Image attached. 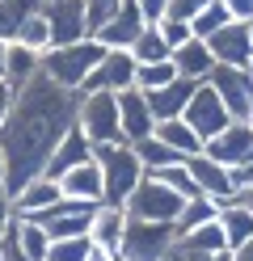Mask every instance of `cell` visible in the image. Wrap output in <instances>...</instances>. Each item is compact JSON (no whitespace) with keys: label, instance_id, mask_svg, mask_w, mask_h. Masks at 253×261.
Masks as SVG:
<instances>
[{"label":"cell","instance_id":"1","mask_svg":"<svg viewBox=\"0 0 253 261\" xmlns=\"http://www.w3.org/2000/svg\"><path fill=\"white\" fill-rule=\"evenodd\" d=\"M80 93L51 85L47 76H34L30 85L13 93L9 118L0 122V156H5V190L21 194L34 177H42L55 143L76 122Z\"/></svg>","mask_w":253,"mask_h":261},{"label":"cell","instance_id":"2","mask_svg":"<svg viewBox=\"0 0 253 261\" xmlns=\"http://www.w3.org/2000/svg\"><path fill=\"white\" fill-rule=\"evenodd\" d=\"M93 165L101 173V202L106 206H127L135 186L144 181V165L131 152V143H110V148H93Z\"/></svg>","mask_w":253,"mask_h":261},{"label":"cell","instance_id":"3","mask_svg":"<svg viewBox=\"0 0 253 261\" xmlns=\"http://www.w3.org/2000/svg\"><path fill=\"white\" fill-rule=\"evenodd\" d=\"M101 59H106V46L93 42V38H84L76 46H51V51L38 55V76H47L51 85H59V89L80 93L84 76H89Z\"/></svg>","mask_w":253,"mask_h":261},{"label":"cell","instance_id":"4","mask_svg":"<svg viewBox=\"0 0 253 261\" xmlns=\"http://www.w3.org/2000/svg\"><path fill=\"white\" fill-rule=\"evenodd\" d=\"M76 126L93 148H110L123 143V126H118V97L114 93H80L76 101Z\"/></svg>","mask_w":253,"mask_h":261},{"label":"cell","instance_id":"5","mask_svg":"<svg viewBox=\"0 0 253 261\" xmlns=\"http://www.w3.org/2000/svg\"><path fill=\"white\" fill-rule=\"evenodd\" d=\"M177 227L173 223H144V219H127L118 257L123 261H165V253L173 249Z\"/></svg>","mask_w":253,"mask_h":261},{"label":"cell","instance_id":"6","mask_svg":"<svg viewBox=\"0 0 253 261\" xmlns=\"http://www.w3.org/2000/svg\"><path fill=\"white\" fill-rule=\"evenodd\" d=\"M181 198L169 186H160L156 177H144L140 186H135V194L127 198V219H144V223H177L181 215Z\"/></svg>","mask_w":253,"mask_h":261},{"label":"cell","instance_id":"7","mask_svg":"<svg viewBox=\"0 0 253 261\" xmlns=\"http://www.w3.org/2000/svg\"><path fill=\"white\" fill-rule=\"evenodd\" d=\"M207 85L215 89L219 101H224V110H228L232 122H249L253 118V85H249V72H241V68H215L207 76Z\"/></svg>","mask_w":253,"mask_h":261},{"label":"cell","instance_id":"8","mask_svg":"<svg viewBox=\"0 0 253 261\" xmlns=\"http://www.w3.org/2000/svg\"><path fill=\"white\" fill-rule=\"evenodd\" d=\"M181 122L194 130V135L207 143V139H215L219 130H224L232 118H228V110H224V101L215 97V89L202 80V85L194 89V97H190V106H186V114H181Z\"/></svg>","mask_w":253,"mask_h":261},{"label":"cell","instance_id":"9","mask_svg":"<svg viewBox=\"0 0 253 261\" xmlns=\"http://www.w3.org/2000/svg\"><path fill=\"white\" fill-rule=\"evenodd\" d=\"M93 211H97V206H84V202H67V198H59L51 211H42V215L30 219V223H38L42 232L51 236V244H55V240H76V236H89Z\"/></svg>","mask_w":253,"mask_h":261},{"label":"cell","instance_id":"10","mask_svg":"<svg viewBox=\"0 0 253 261\" xmlns=\"http://www.w3.org/2000/svg\"><path fill=\"white\" fill-rule=\"evenodd\" d=\"M42 17L51 25V46H76L89 38V30H84V0H42Z\"/></svg>","mask_w":253,"mask_h":261},{"label":"cell","instance_id":"11","mask_svg":"<svg viewBox=\"0 0 253 261\" xmlns=\"http://www.w3.org/2000/svg\"><path fill=\"white\" fill-rule=\"evenodd\" d=\"M127 89H135V59L127 51H106V59L80 85V93H114V97Z\"/></svg>","mask_w":253,"mask_h":261},{"label":"cell","instance_id":"12","mask_svg":"<svg viewBox=\"0 0 253 261\" xmlns=\"http://www.w3.org/2000/svg\"><path fill=\"white\" fill-rule=\"evenodd\" d=\"M202 156H211L215 165L224 169H236L253 156V122H228L215 139L202 143Z\"/></svg>","mask_w":253,"mask_h":261},{"label":"cell","instance_id":"13","mask_svg":"<svg viewBox=\"0 0 253 261\" xmlns=\"http://www.w3.org/2000/svg\"><path fill=\"white\" fill-rule=\"evenodd\" d=\"M207 51L215 59V68H249L253 63V46H249V21H228L219 34L207 38Z\"/></svg>","mask_w":253,"mask_h":261},{"label":"cell","instance_id":"14","mask_svg":"<svg viewBox=\"0 0 253 261\" xmlns=\"http://www.w3.org/2000/svg\"><path fill=\"white\" fill-rule=\"evenodd\" d=\"M186 169H190L198 194H202V198H211L215 206H224V202L236 198V190H232V173H228L224 165H215L211 156H202V152H198V156L186 160Z\"/></svg>","mask_w":253,"mask_h":261},{"label":"cell","instance_id":"15","mask_svg":"<svg viewBox=\"0 0 253 261\" xmlns=\"http://www.w3.org/2000/svg\"><path fill=\"white\" fill-rule=\"evenodd\" d=\"M89 160H93V143L84 139V130L72 122V130H67V135L55 143V152H51L42 177H47V181H59L63 173H72L76 165H89Z\"/></svg>","mask_w":253,"mask_h":261},{"label":"cell","instance_id":"16","mask_svg":"<svg viewBox=\"0 0 253 261\" xmlns=\"http://www.w3.org/2000/svg\"><path fill=\"white\" fill-rule=\"evenodd\" d=\"M118 126H123V143H140L156 130V118L148 110V97L140 89L118 93Z\"/></svg>","mask_w":253,"mask_h":261},{"label":"cell","instance_id":"17","mask_svg":"<svg viewBox=\"0 0 253 261\" xmlns=\"http://www.w3.org/2000/svg\"><path fill=\"white\" fill-rule=\"evenodd\" d=\"M144 25H148V21L140 17V9H135L131 0H127V5H123V9H118L114 17H110V21L93 34V42H101L106 51H131V42L144 34Z\"/></svg>","mask_w":253,"mask_h":261},{"label":"cell","instance_id":"18","mask_svg":"<svg viewBox=\"0 0 253 261\" xmlns=\"http://www.w3.org/2000/svg\"><path fill=\"white\" fill-rule=\"evenodd\" d=\"M198 89V80H169V85H160L156 93H144L148 97V110H152V118L156 122H169V118H181L186 106H190V97Z\"/></svg>","mask_w":253,"mask_h":261},{"label":"cell","instance_id":"19","mask_svg":"<svg viewBox=\"0 0 253 261\" xmlns=\"http://www.w3.org/2000/svg\"><path fill=\"white\" fill-rule=\"evenodd\" d=\"M123 232H127V211H123V206H106V202H101V206L93 211V223H89V240H93V249L118 257Z\"/></svg>","mask_w":253,"mask_h":261},{"label":"cell","instance_id":"20","mask_svg":"<svg viewBox=\"0 0 253 261\" xmlns=\"http://www.w3.org/2000/svg\"><path fill=\"white\" fill-rule=\"evenodd\" d=\"M207 253H228V244H224V232H219V223H202L194 227V232H181L173 240V249H169V257L173 261H186V257H207Z\"/></svg>","mask_w":253,"mask_h":261},{"label":"cell","instance_id":"21","mask_svg":"<svg viewBox=\"0 0 253 261\" xmlns=\"http://www.w3.org/2000/svg\"><path fill=\"white\" fill-rule=\"evenodd\" d=\"M215 223H219V232H224L228 253H236L241 244H249V240H253V211H249V202H245V198L224 202V206H219V215H215Z\"/></svg>","mask_w":253,"mask_h":261},{"label":"cell","instance_id":"22","mask_svg":"<svg viewBox=\"0 0 253 261\" xmlns=\"http://www.w3.org/2000/svg\"><path fill=\"white\" fill-rule=\"evenodd\" d=\"M59 194L67 202H84V206H101V173H97V165L89 160V165H76L72 173H63L59 177Z\"/></svg>","mask_w":253,"mask_h":261},{"label":"cell","instance_id":"23","mask_svg":"<svg viewBox=\"0 0 253 261\" xmlns=\"http://www.w3.org/2000/svg\"><path fill=\"white\" fill-rule=\"evenodd\" d=\"M59 198H63V194H59L55 181H47V177H34V181L13 198V219H38L42 211H51Z\"/></svg>","mask_w":253,"mask_h":261},{"label":"cell","instance_id":"24","mask_svg":"<svg viewBox=\"0 0 253 261\" xmlns=\"http://www.w3.org/2000/svg\"><path fill=\"white\" fill-rule=\"evenodd\" d=\"M169 59H173V72H177L181 80H198V85H202V80L215 72V59H211V51H207V42H198V38H190L186 46H177Z\"/></svg>","mask_w":253,"mask_h":261},{"label":"cell","instance_id":"25","mask_svg":"<svg viewBox=\"0 0 253 261\" xmlns=\"http://www.w3.org/2000/svg\"><path fill=\"white\" fill-rule=\"evenodd\" d=\"M152 135H156V139L165 143L169 152H177L181 160H190V156H198V152H202V139H198V135H194V130L186 126L181 118H169V122H156V130H152Z\"/></svg>","mask_w":253,"mask_h":261},{"label":"cell","instance_id":"26","mask_svg":"<svg viewBox=\"0 0 253 261\" xmlns=\"http://www.w3.org/2000/svg\"><path fill=\"white\" fill-rule=\"evenodd\" d=\"M34 76H38V55H34V51H26V46H17V42H9V59H5V85L17 93L21 85H30Z\"/></svg>","mask_w":253,"mask_h":261},{"label":"cell","instance_id":"27","mask_svg":"<svg viewBox=\"0 0 253 261\" xmlns=\"http://www.w3.org/2000/svg\"><path fill=\"white\" fill-rule=\"evenodd\" d=\"M131 152L140 156L144 173H160V169H169V165H181V156H177V152H169L156 135H148V139H140V143H131Z\"/></svg>","mask_w":253,"mask_h":261},{"label":"cell","instance_id":"28","mask_svg":"<svg viewBox=\"0 0 253 261\" xmlns=\"http://www.w3.org/2000/svg\"><path fill=\"white\" fill-rule=\"evenodd\" d=\"M17 46H26V51H34V55H42V51H51V25H47V17H42V9L38 13H30V17L17 25V38H13Z\"/></svg>","mask_w":253,"mask_h":261},{"label":"cell","instance_id":"29","mask_svg":"<svg viewBox=\"0 0 253 261\" xmlns=\"http://www.w3.org/2000/svg\"><path fill=\"white\" fill-rule=\"evenodd\" d=\"M135 63H169V46H165V38H160V30L156 25H144V34L131 42V51H127Z\"/></svg>","mask_w":253,"mask_h":261},{"label":"cell","instance_id":"30","mask_svg":"<svg viewBox=\"0 0 253 261\" xmlns=\"http://www.w3.org/2000/svg\"><path fill=\"white\" fill-rule=\"evenodd\" d=\"M13 232H17V244H21V253H26L30 261H47V253H51V236L42 232L38 223L13 219Z\"/></svg>","mask_w":253,"mask_h":261},{"label":"cell","instance_id":"31","mask_svg":"<svg viewBox=\"0 0 253 261\" xmlns=\"http://www.w3.org/2000/svg\"><path fill=\"white\" fill-rule=\"evenodd\" d=\"M228 21H232V17H228L224 0H207V5H202V13L190 21V34H194L198 42H207V38H211V34H219V30H224Z\"/></svg>","mask_w":253,"mask_h":261},{"label":"cell","instance_id":"32","mask_svg":"<svg viewBox=\"0 0 253 261\" xmlns=\"http://www.w3.org/2000/svg\"><path fill=\"white\" fill-rule=\"evenodd\" d=\"M148 177H156L160 186H169V190H173L181 202L202 198V194H198V186H194V177H190V169H186V160H181V165H169V169H160V173H148Z\"/></svg>","mask_w":253,"mask_h":261},{"label":"cell","instance_id":"33","mask_svg":"<svg viewBox=\"0 0 253 261\" xmlns=\"http://www.w3.org/2000/svg\"><path fill=\"white\" fill-rule=\"evenodd\" d=\"M215 215H219V206H215L211 198H190V202L181 206V215H177V223H173V227H177V236H181V232H194V227L211 223Z\"/></svg>","mask_w":253,"mask_h":261},{"label":"cell","instance_id":"34","mask_svg":"<svg viewBox=\"0 0 253 261\" xmlns=\"http://www.w3.org/2000/svg\"><path fill=\"white\" fill-rule=\"evenodd\" d=\"M169 80H177L173 59L169 63H135V89L140 93H156L160 85H169Z\"/></svg>","mask_w":253,"mask_h":261},{"label":"cell","instance_id":"35","mask_svg":"<svg viewBox=\"0 0 253 261\" xmlns=\"http://www.w3.org/2000/svg\"><path fill=\"white\" fill-rule=\"evenodd\" d=\"M123 5H127V0H84V30H89V38H93Z\"/></svg>","mask_w":253,"mask_h":261},{"label":"cell","instance_id":"36","mask_svg":"<svg viewBox=\"0 0 253 261\" xmlns=\"http://www.w3.org/2000/svg\"><path fill=\"white\" fill-rule=\"evenodd\" d=\"M89 253H93V240L76 236V240H55L51 253H47V261H89Z\"/></svg>","mask_w":253,"mask_h":261},{"label":"cell","instance_id":"37","mask_svg":"<svg viewBox=\"0 0 253 261\" xmlns=\"http://www.w3.org/2000/svg\"><path fill=\"white\" fill-rule=\"evenodd\" d=\"M202 5H207V0H169V5H165V17H169V21H186V25H190L198 13H202ZM165 17H160V21H165Z\"/></svg>","mask_w":253,"mask_h":261},{"label":"cell","instance_id":"38","mask_svg":"<svg viewBox=\"0 0 253 261\" xmlns=\"http://www.w3.org/2000/svg\"><path fill=\"white\" fill-rule=\"evenodd\" d=\"M156 30H160V38H165V46H169V51H177V46H186V42H190L194 34H190V25H186V21H156Z\"/></svg>","mask_w":253,"mask_h":261},{"label":"cell","instance_id":"39","mask_svg":"<svg viewBox=\"0 0 253 261\" xmlns=\"http://www.w3.org/2000/svg\"><path fill=\"white\" fill-rule=\"evenodd\" d=\"M228 173H232V190H236V198H245V194H253V156L245 160V165L228 169Z\"/></svg>","mask_w":253,"mask_h":261},{"label":"cell","instance_id":"40","mask_svg":"<svg viewBox=\"0 0 253 261\" xmlns=\"http://www.w3.org/2000/svg\"><path fill=\"white\" fill-rule=\"evenodd\" d=\"M0 261H30L26 253H21V244H17V232H13V223L0 232Z\"/></svg>","mask_w":253,"mask_h":261},{"label":"cell","instance_id":"41","mask_svg":"<svg viewBox=\"0 0 253 261\" xmlns=\"http://www.w3.org/2000/svg\"><path fill=\"white\" fill-rule=\"evenodd\" d=\"M131 5L140 9V17H144L148 25H156V21L165 17V5H169V0H131Z\"/></svg>","mask_w":253,"mask_h":261},{"label":"cell","instance_id":"42","mask_svg":"<svg viewBox=\"0 0 253 261\" xmlns=\"http://www.w3.org/2000/svg\"><path fill=\"white\" fill-rule=\"evenodd\" d=\"M232 21H253V0H224Z\"/></svg>","mask_w":253,"mask_h":261},{"label":"cell","instance_id":"43","mask_svg":"<svg viewBox=\"0 0 253 261\" xmlns=\"http://www.w3.org/2000/svg\"><path fill=\"white\" fill-rule=\"evenodd\" d=\"M13 223V194L5 190V181H0V232Z\"/></svg>","mask_w":253,"mask_h":261},{"label":"cell","instance_id":"44","mask_svg":"<svg viewBox=\"0 0 253 261\" xmlns=\"http://www.w3.org/2000/svg\"><path fill=\"white\" fill-rule=\"evenodd\" d=\"M9 106H13V89L5 85V80H0V122L9 118Z\"/></svg>","mask_w":253,"mask_h":261},{"label":"cell","instance_id":"45","mask_svg":"<svg viewBox=\"0 0 253 261\" xmlns=\"http://www.w3.org/2000/svg\"><path fill=\"white\" fill-rule=\"evenodd\" d=\"M232 261H253V240H249V244H241V249L232 253Z\"/></svg>","mask_w":253,"mask_h":261},{"label":"cell","instance_id":"46","mask_svg":"<svg viewBox=\"0 0 253 261\" xmlns=\"http://www.w3.org/2000/svg\"><path fill=\"white\" fill-rule=\"evenodd\" d=\"M186 261H232V253H207V257H186Z\"/></svg>","mask_w":253,"mask_h":261},{"label":"cell","instance_id":"47","mask_svg":"<svg viewBox=\"0 0 253 261\" xmlns=\"http://www.w3.org/2000/svg\"><path fill=\"white\" fill-rule=\"evenodd\" d=\"M89 261H118V257H114V253H101V249H93V253H89Z\"/></svg>","mask_w":253,"mask_h":261},{"label":"cell","instance_id":"48","mask_svg":"<svg viewBox=\"0 0 253 261\" xmlns=\"http://www.w3.org/2000/svg\"><path fill=\"white\" fill-rule=\"evenodd\" d=\"M5 59H9V42H0V80H5Z\"/></svg>","mask_w":253,"mask_h":261},{"label":"cell","instance_id":"49","mask_svg":"<svg viewBox=\"0 0 253 261\" xmlns=\"http://www.w3.org/2000/svg\"><path fill=\"white\" fill-rule=\"evenodd\" d=\"M0 181H5V156H0Z\"/></svg>","mask_w":253,"mask_h":261},{"label":"cell","instance_id":"50","mask_svg":"<svg viewBox=\"0 0 253 261\" xmlns=\"http://www.w3.org/2000/svg\"><path fill=\"white\" fill-rule=\"evenodd\" d=\"M245 72H249V85H253V63H249V68H245Z\"/></svg>","mask_w":253,"mask_h":261},{"label":"cell","instance_id":"51","mask_svg":"<svg viewBox=\"0 0 253 261\" xmlns=\"http://www.w3.org/2000/svg\"><path fill=\"white\" fill-rule=\"evenodd\" d=\"M245 202H249V211H253V194H245Z\"/></svg>","mask_w":253,"mask_h":261},{"label":"cell","instance_id":"52","mask_svg":"<svg viewBox=\"0 0 253 261\" xmlns=\"http://www.w3.org/2000/svg\"><path fill=\"white\" fill-rule=\"evenodd\" d=\"M249 46H253V21H249Z\"/></svg>","mask_w":253,"mask_h":261},{"label":"cell","instance_id":"53","mask_svg":"<svg viewBox=\"0 0 253 261\" xmlns=\"http://www.w3.org/2000/svg\"><path fill=\"white\" fill-rule=\"evenodd\" d=\"M165 261H173V257H169V253H165Z\"/></svg>","mask_w":253,"mask_h":261},{"label":"cell","instance_id":"54","mask_svg":"<svg viewBox=\"0 0 253 261\" xmlns=\"http://www.w3.org/2000/svg\"><path fill=\"white\" fill-rule=\"evenodd\" d=\"M118 261H123V257H118Z\"/></svg>","mask_w":253,"mask_h":261}]
</instances>
